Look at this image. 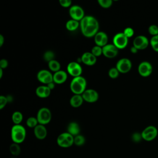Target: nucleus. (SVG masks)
<instances>
[{
    "instance_id": "nucleus-32",
    "label": "nucleus",
    "mask_w": 158,
    "mask_h": 158,
    "mask_svg": "<svg viewBox=\"0 0 158 158\" xmlns=\"http://www.w3.org/2000/svg\"><path fill=\"white\" fill-rule=\"evenodd\" d=\"M91 53L96 57L100 56L101 54H102V48L98 46H95L92 48Z\"/></svg>"
},
{
    "instance_id": "nucleus-23",
    "label": "nucleus",
    "mask_w": 158,
    "mask_h": 158,
    "mask_svg": "<svg viewBox=\"0 0 158 158\" xmlns=\"http://www.w3.org/2000/svg\"><path fill=\"white\" fill-rule=\"evenodd\" d=\"M12 120L14 125H19L23 120L22 114L19 111L14 112L12 115Z\"/></svg>"
},
{
    "instance_id": "nucleus-27",
    "label": "nucleus",
    "mask_w": 158,
    "mask_h": 158,
    "mask_svg": "<svg viewBox=\"0 0 158 158\" xmlns=\"http://www.w3.org/2000/svg\"><path fill=\"white\" fill-rule=\"evenodd\" d=\"M26 123H27V125L30 128H35L39 124L37 118L34 117H30L28 118V119L27 120Z\"/></svg>"
},
{
    "instance_id": "nucleus-11",
    "label": "nucleus",
    "mask_w": 158,
    "mask_h": 158,
    "mask_svg": "<svg viewBox=\"0 0 158 158\" xmlns=\"http://www.w3.org/2000/svg\"><path fill=\"white\" fill-rule=\"evenodd\" d=\"M69 14L73 20H81L85 16L84 10L82 7L77 5H73L69 9Z\"/></svg>"
},
{
    "instance_id": "nucleus-17",
    "label": "nucleus",
    "mask_w": 158,
    "mask_h": 158,
    "mask_svg": "<svg viewBox=\"0 0 158 158\" xmlns=\"http://www.w3.org/2000/svg\"><path fill=\"white\" fill-rule=\"evenodd\" d=\"M34 135L38 139H44L47 136V130L44 125L38 124L34 128Z\"/></svg>"
},
{
    "instance_id": "nucleus-22",
    "label": "nucleus",
    "mask_w": 158,
    "mask_h": 158,
    "mask_svg": "<svg viewBox=\"0 0 158 158\" xmlns=\"http://www.w3.org/2000/svg\"><path fill=\"white\" fill-rule=\"evenodd\" d=\"M79 22L77 20H69L67 22L65 27L66 28L69 30V31H75V30H77L78 28V27H79Z\"/></svg>"
},
{
    "instance_id": "nucleus-2",
    "label": "nucleus",
    "mask_w": 158,
    "mask_h": 158,
    "mask_svg": "<svg viewBox=\"0 0 158 158\" xmlns=\"http://www.w3.org/2000/svg\"><path fill=\"white\" fill-rule=\"evenodd\" d=\"M26 138V130L23 126L14 125L11 128V139L13 143L20 144Z\"/></svg>"
},
{
    "instance_id": "nucleus-19",
    "label": "nucleus",
    "mask_w": 158,
    "mask_h": 158,
    "mask_svg": "<svg viewBox=\"0 0 158 158\" xmlns=\"http://www.w3.org/2000/svg\"><path fill=\"white\" fill-rule=\"evenodd\" d=\"M51 89L47 86H40L36 89V95L41 98H48L51 94Z\"/></svg>"
},
{
    "instance_id": "nucleus-35",
    "label": "nucleus",
    "mask_w": 158,
    "mask_h": 158,
    "mask_svg": "<svg viewBox=\"0 0 158 158\" xmlns=\"http://www.w3.org/2000/svg\"><path fill=\"white\" fill-rule=\"evenodd\" d=\"M98 2L101 7L104 8H108L111 6L112 4V0H98Z\"/></svg>"
},
{
    "instance_id": "nucleus-1",
    "label": "nucleus",
    "mask_w": 158,
    "mask_h": 158,
    "mask_svg": "<svg viewBox=\"0 0 158 158\" xmlns=\"http://www.w3.org/2000/svg\"><path fill=\"white\" fill-rule=\"evenodd\" d=\"M86 81L82 76L74 77L70 85V89L74 94H82L86 90Z\"/></svg>"
},
{
    "instance_id": "nucleus-25",
    "label": "nucleus",
    "mask_w": 158,
    "mask_h": 158,
    "mask_svg": "<svg viewBox=\"0 0 158 158\" xmlns=\"http://www.w3.org/2000/svg\"><path fill=\"white\" fill-rule=\"evenodd\" d=\"M48 67L51 71H53L54 72L60 70V64L57 60L55 59L48 62Z\"/></svg>"
},
{
    "instance_id": "nucleus-37",
    "label": "nucleus",
    "mask_w": 158,
    "mask_h": 158,
    "mask_svg": "<svg viewBox=\"0 0 158 158\" xmlns=\"http://www.w3.org/2000/svg\"><path fill=\"white\" fill-rule=\"evenodd\" d=\"M7 102H8V100L7 97L4 96H0V109H2L6 106Z\"/></svg>"
},
{
    "instance_id": "nucleus-42",
    "label": "nucleus",
    "mask_w": 158,
    "mask_h": 158,
    "mask_svg": "<svg viewBox=\"0 0 158 158\" xmlns=\"http://www.w3.org/2000/svg\"><path fill=\"white\" fill-rule=\"evenodd\" d=\"M46 86H47L51 90H52V89H53L54 88V87H55V83H54V81H52V82H51V83L48 84Z\"/></svg>"
},
{
    "instance_id": "nucleus-24",
    "label": "nucleus",
    "mask_w": 158,
    "mask_h": 158,
    "mask_svg": "<svg viewBox=\"0 0 158 158\" xmlns=\"http://www.w3.org/2000/svg\"><path fill=\"white\" fill-rule=\"evenodd\" d=\"M9 150H10V153L12 154V156H17L20 153L21 148L19 146V144L13 143L12 144H10V148H9Z\"/></svg>"
},
{
    "instance_id": "nucleus-36",
    "label": "nucleus",
    "mask_w": 158,
    "mask_h": 158,
    "mask_svg": "<svg viewBox=\"0 0 158 158\" xmlns=\"http://www.w3.org/2000/svg\"><path fill=\"white\" fill-rule=\"evenodd\" d=\"M123 33H124V35L128 38H131V37H132L133 36V35H134V30L132 28H131V27H127V28H125V30H123Z\"/></svg>"
},
{
    "instance_id": "nucleus-30",
    "label": "nucleus",
    "mask_w": 158,
    "mask_h": 158,
    "mask_svg": "<svg viewBox=\"0 0 158 158\" xmlns=\"http://www.w3.org/2000/svg\"><path fill=\"white\" fill-rule=\"evenodd\" d=\"M43 57L44 59V60L47 62H50L52 60H54V57H55V55L54 53L51 51H47L46 52H45V53L44 54Z\"/></svg>"
},
{
    "instance_id": "nucleus-5",
    "label": "nucleus",
    "mask_w": 158,
    "mask_h": 158,
    "mask_svg": "<svg viewBox=\"0 0 158 158\" xmlns=\"http://www.w3.org/2000/svg\"><path fill=\"white\" fill-rule=\"evenodd\" d=\"M36 118L39 124L45 125L51 120V112L48 108L42 107L38 110Z\"/></svg>"
},
{
    "instance_id": "nucleus-3",
    "label": "nucleus",
    "mask_w": 158,
    "mask_h": 158,
    "mask_svg": "<svg viewBox=\"0 0 158 158\" xmlns=\"http://www.w3.org/2000/svg\"><path fill=\"white\" fill-rule=\"evenodd\" d=\"M99 23L98 20L93 16L90 15L89 21L86 28L82 31V34L86 37H93L98 33Z\"/></svg>"
},
{
    "instance_id": "nucleus-10",
    "label": "nucleus",
    "mask_w": 158,
    "mask_h": 158,
    "mask_svg": "<svg viewBox=\"0 0 158 158\" xmlns=\"http://www.w3.org/2000/svg\"><path fill=\"white\" fill-rule=\"evenodd\" d=\"M149 44L148 38L144 35H138L135 38L133 41V46L138 50H143L147 48Z\"/></svg>"
},
{
    "instance_id": "nucleus-28",
    "label": "nucleus",
    "mask_w": 158,
    "mask_h": 158,
    "mask_svg": "<svg viewBox=\"0 0 158 158\" xmlns=\"http://www.w3.org/2000/svg\"><path fill=\"white\" fill-rule=\"evenodd\" d=\"M85 143V137L81 135H78L75 136H74V144L76 146H81L83 145Z\"/></svg>"
},
{
    "instance_id": "nucleus-6",
    "label": "nucleus",
    "mask_w": 158,
    "mask_h": 158,
    "mask_svg": "<svg viewBox=\"0 0 158 158\" xmlns=\"http://www.w3.org/2000/svg\"><path fill=\"white\" fill-rule=\"evenodd\" d=\"M143 139L146 141H151L154 140L158 135L157 128L153 125L146 127L141 133Z\"/></svg>"
},
{
    "instance_id": "nucleus-31",
    "label": "nucleus",
    "mask_w": 158,
    "mask_h": 158,
    "mask_svg": "<svg viewBox=\"0 0 158 158\" xmlns=\"http://www.w3.org/2000/svg\"><path fill=\"white\" fill-rule=\"evenodd\" d=\"M148 32L152 36L158 35V27L156 25H151L148 28Z\"/></svg>"
},
{
    "instance_id": "nucleus-8",
    "label": "nucleus",
    "mask_w": 158,
    "mask_h": 158,
    "mask_svg": "<svg viewBox=\"0 0 158 158\" xmlns=\"http://www.w3.org/2000/svg\"><path fill=\"white\" fill-rule=\"evenodd\" d=\"M132 67L131 60L128 58L120 59L116 64V68L120 73H126L128 72Z\"/></svg>"
},
{
    "instance_id": "nucleus-41",
    "label": "nucleus",
    "mask_w": 158,
    "mask_h": 158,
    "mask_svg": "<svg viewBox=\"0 0 158 158\" xmlns=\"http://www.w3.org/2000/svg\"><path fill=\"white\" fill-rule=\"evenodd\" d=\"M8 65V62L5 59H2L0 60V67L1 69H6Z\"/></svg>"
},
{
    "instance_id": "nucleus-39",
    "label": "nucleus",
    "mask_w": 158,
    "mask_h": 158,
    "mask_svg": "<svg viewBox=\"0 0 158 158\" xmlns=\"http://www.w3.org/2000/svg\"><path fill=\"white\" fill-rule=\"evenodd\" d=\"M59 3L62 7H68L71 6L72 1L71 0H59Z\"/></svg>"
},
{
    "instance_id": "nucleus-40",
    "label": "nucleus",
    "mask_w": 158,
    "mask_h": 158,
    "mask_svg": "<svg viewBox=\"0 0 158 158\" xmlns=\"http://www.w3.org/2000/svg\"><path fill=\"white\" fill-rule=\"evenodd\" d=\"M96 62V57L94 56L91 52H90L89 56V65H93Z\"/></svg>"
},
{
    "instance_id": "nucleus-33",
    "label": "nucleus",
    "mask_w": 158,
    "mask_h": 158,
    "mask_svg": "<svg viewBox=\"0 0 158 158\" xmlns=\"http://www.w3.org/2000/svg\"><path fill=\"white\" fill-rule=\"evenodd\" d=\"M119 72L118 70L117 69L116 67H112L111 69H110V70H109L108 74L109 76L111 78H116L118 77V76L119 75Z\"/></svg>"
},
{
    "instance_id": "nucleus-7",
    "label": "nucleus",
    "mask_w": 158,
    "mask_h": 158,
    "mask_svg": "<svg viewBox=\"0 0 158 158\" xmlns=\"http://www.w3.org/2000/svg\"><path fill=\"white\" fill-rule=\"evenodd\" d=\"M128 43V38L123 32L117 33L113 38V44L118 49L125 48Z\"/></svg>"
},
{
    "instance_id": "nucleus-16",
    "label": "nucleus",
    "mask_w": 158,
    "mask_h": 158,
    "mask_svg": "<svg viewBox=\"0 0 158 158\" xmlns=\"http://www.w3.org/2000/svg\"><path fill=\"white\" fill-rule=\"evenodd\" d=\"M107 41L108 36L106 33L103 31H99L94 36V42L96 46L102 48L107 44Z\"/></svg>"
},
{
    "instance_id": "nucleus-26",
    "label": "nucleus",
    "mask_w": 158,
    "mask_h": 158,
    "mask_svg": "<svg viewBox=\"0 0 158 158\" xmlns=\"http://www.w3.org/2000/svg\"><path fill=\"white\" fill-rule=\"evenodd\" d=\"M149 44L152 49L155 52H158V35L152 36L149 41Z\"/></svg>"
},
{
    "instance_id": "nucleus-21",
    "label": "nucleus",
    "mask_w": 158,
    "mask_h": 158,
    "mask_svg": "<svg viewBox=\"0 0 158 158\" xmlns=\"http://www.w3.org/2000/svg\"><path fill=\"white\" fill-rule=\"evenodd\" d=\"M83 101L81 94H74L70 99V104L73 107H78L83 104Z\"/></svg>"
},
{
    "instance_id": "nucleus-20",
    "label": "nucleus",
    "mask_w": 158,
    "mask_h": 158,
    "mask_svg": "<svg viewBox=\"0 0 158 158\" xmlns=\"http://www.w3.org/2000/svg\"><path fill=\"white\" fill-rule=\"evenodd\" d=\"M80 128L79 125L76 122H70L67 127V132L73 136L79 135Z\"/></svg>"
},
{
    "instance_id": "nucleus-14",
    "label": "nucleus",
    "mask_w": 158,
    "mask_h": 158,
    "mask_svg": "<svg viewBox=\"0 0 158 158\" xmlns=\"http://www.w3.org/2000/svg\"><path fill=\"white\" fill-rule=\"evenodd\" d=\"M118 52V49L114 44H107L102 47V54L106 57H115Z\"/></svg>"
},
{
    "instance_id": "nucleus-15",
    "label": "nucleus",
    "mask_w": 158,
    "mask_h": 158,
    "mask_svg": "<svg viewBox=\"0 0 158 158\" xmlns=\"http://www.w3.org/2000/svg\"><path fill=\"white\" fill-rule=\"evenodd\" d=\"M83 100L88 102H94L98 101L99 98L98 93L93 89H86L81 94Z\"/></svg>"
},
{
    "instance_id": "nucleus-4",
    "label": "nucleus",
    "mask_w": 158,
    "mask_h": 158,
    "mask_svg": "<svg viewBox=\"0 0 158 158\" xmlns=\"http://www.w3.org/2000/svg\"><path fill=\"white\" fill-rule=\"evenodd\" d=\"M57 143L61 148H69L74 144V136L68 132L62 133L58 136Z\"/></svg>"
},
{
    "instance_id": "nucleus-18",
    "label": "nucleus",
    "mask_w": 158,
    "mask_h": 158,
    "mask_svg": "<svg viewBox=\"0 0 158 158\" xmlns=\"http://www.w3.org/2000/svg\"><path fill=\"white\" fill-rule=\"evenodd\" d=\"M67 78V74L64 70L56 72L53 75V81L56 84H62L64 83Z\"/></svg>"
},
{
    "instance_id": "nucleus-46",
    "label": "nucleus",
    "mask_w": 158,
    "mask_h": 158,
    "mask_svg": "<svg viewBox=\"0 0 158 158\" xmlns=\"http://www.w3.org/2000/svg\"><path fill=\"white\" fill-rule=\"evenodd\" d=\"M10 158H17V157H16V156H12Z\"/></svg>"
},
{
    "instance_id": "nucleus-34",
    "label": "nucleus",
    "mask_w": 158,
    "mask_h": 158,
    "mask_svg": "<svg viewBox=\"0 0 158 158\" xmlns=\"http://www.w3.org/2000/svg\"><path fill=\"white\" fill-rule=\"evenodd\" d=\"M89 56H90V52H86L83 53L81 57V62L87 65H89Z\"/></svg>"
},
{
    "instance_id": "nucleus-43",
    "label": "nucleus",
    "mask_w": 158,
    "mask_h": 158,
    "mask_svg": "<svg viewBox=\"0 0 158 158\" xmlns=\"http://www.w3.org/2000/svg\"><path fill=\"white\" fill-rule=\"evenodd\" d=\"M138 50L135 46H133L130 48V51H131V52L133 53V54L136 53V52H138Z\"/></svg>"
},
{
    "instance_id": "nucleus-45",
    "label": "nucleus",
    "mask_w": 158,
    "mask_h": 158,
    "mask_svg": "<svg viewBox=\"0 0 158 158\" xmlns=\"http://www.w3.org/2000/svg\"><path fill=\"white\" fill-rule=\"evenodd\" d=\"M2 70H3L2 69H1V68H0V78H1L2 77V73H3Z\"/></svg>"
},
{
    "instance_id": "nucleus-38",
    "label": "nucleus",
    "mask_w": 158,
    "mask_h": 158,
    "mask_svg": "<svg viewBox=\"0 0 158 158\" xmlns=\"http://www.w3.org/2000/svg\"><path fill=\"white\" fill-rule=\"evenodd\" d=\"M132 139L135 142H139L141 139H143L141 134L139 133H134L132 135Z\"/></svg>"
},
{
    "instance_id": "nucleus-13",
    "label": "nucleus",
    "mask_w": 158,
    "mask_h": 158,
    "mask_svg": "<svg viewBox=\"0 0 158 158\" xmlns=\"http://www.w3.org/2000/svg\"><path fill=\"white\" fill-rule=\"evenodd\" d=\"M37 78L41 83L48 85L53 81V75L48 70H41L37 74Z\"/></svg>"
},
{
    "instance_id": "nucleus-9",
    "label": "nucleus",
    "mask_w": 158,
    "mask_h": 158,
    "mask_svg": "<svg viewBox=\"0 0 158 158\" xmlns=\"http://www.w3.org/2000/svg\"><path fill=\"white\" fill-rule=\"evenodd\" d=\"M152 64L148 61L141 62L138 67V71L139 74L143 77H148L152 72Z\"/></svg>"
},
{
    "instance_id": "nucleus-29",
    "label": "nucleus",
    "mask_w": 158,
    "mask_h": 158,
    "mask_svg": "<svg viewBox=\"0 0 158 158\" xmlns=\"http://www.w3.org/2000/svg\"><path fill=\"white\" fill-rule=\"evenodd\" d=\"M89 17L90 15H87V16H85L81 20H80V28H81V31H83L86 27L88 26V23H89Z\"/></svg>"
},
{
    "instance_id": "nucleus-12",
    "label": "nucleus",
    "mask_w": 158,
    "mask_h": 158,
    "mask_svg": "<svg viewBox=\"0 0 158 158\" xmlns=\"http://www.w3.org/2000/svg\"><path fill=\"white\" fill-rule=\"evenodd\" d=\"M68 73L74 77L81 76L82 73V68L81 65L76 62H70L67 67Z\"/></svg>"
},
{
    "instance_id": "nucleus-44",
    "label": "nucleus",
    "mask_w": 158,
    "mask_h": 158,
    "mask_svg": "<svg viewBox=\"0 0 158 158\" xmlns=\"http://www.w3.org/2000/svg\"><path fill=\"white\" fill-rule=\"evenodd\" d=\"M4 42V38L2 35H0V46H2Z\"/></svg>"
}]
</instances>
